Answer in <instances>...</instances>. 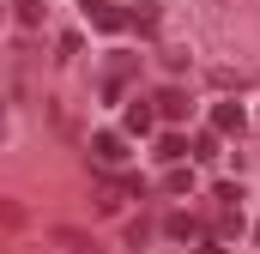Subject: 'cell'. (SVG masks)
<instances>
[{"mask_svg":"<svg viewBox=\"0 0 260 254\" xmlns=\"http://www.w3.org/2000/svg\"><path fill=\"white\" fill-rule=\"evenodd\" d=\"M12 12H18V24H24V30H37V24H43V0H12Z\"/></svg>","mask_w":260,"mask_h":254,"instance_id":"cell-10","label":"cell"},{"mask_svg":"<svg viewBox=\"0 0 260 254\" xmlns=\"http://www.w3.org/2000/svg\"><path fill=\"white\" fill-rule=\"evenodd\" d=\"M55 242H61V248H73V254H97V248H91V236H85V230H73V224H61V230H55Z\"/></svg>","mask_w":260,"mask_h":254,"instance_id":"cell-8","label":"cell"},{"mask_svg":"<svg viewBox=\"0 0 260 254\" xmlns=\"http://www.w3.org/2000/svg\"><path fill=\"white\" fill-rule=\"evenodd\" d=\"M85 18H91L97 30H109V37L127 24V12H121V6H109V0H85Z\"/></svg>","mask_w":260,"mask_h":254,"instance_id":"cell-1","label":"cell"},{"mask_svg":"<svg viewBox=\"0 0 260 254\" xmlns=\"http://www.w3.org/2000/svg\"><path fill=\"white\" fill-rule=\"evenodd\" d=\"M157 157H164V164L188 157V133H182V127H164V133H157Z\"/></svg>","mask_w":260,"mask_h":254,"instance_id":"cell-5","label":"cell"},{"mask_svg":"<svg viewBox=\"0 0 260 254\" xmlns=\"http://www.w3.org/2000/svg\"><path fill=\"white\" fill-rule=\"evenodd\" d=\"M151 115H176V121H182V115H188V91H182V85H164L157 103H151Z\"/></svg>","mask_w":260,"mask_h":254,"instance_id":"cell-3","label":"cell"},{"mask_svg":"<svg viewBox=\"0 0 260 254\" xmlns=\"http://www.w3.org/2000/svg\"><path fill=\"white\" fill-rule=\"evenodd\" d=\"M218 206H242V188L236 182H218Z\"/></svg>","mask_w":260,"mask_h":254,"instance_id":"cell-14","label":"cell"},{"mask_svg":"<svg viewBox=\"0 0 260 254\" xmlns=\"http://www.w3.org/2000/svg\"><path fill=\"white\" fill-rule=\"evenodd\" d=\"M164 230H170L176 242H194V236H200V224H194V218H182V212H170V218H164Z\"/></svg>","mask_w":260,"mask_h":254,"instance_id":"cell-9","label":"cell"},{"mask_svg":"<svg viewBox=\"0 0 260 254\" xmlns=\"http://www.w3.org/2000/svg\"><path fill=\"white\" fill-rule=\"evenodd\" d=\"M24 224V206L18 200H0V230H18Z\"/></svg>","mask_w":260,"mask_h":254,"instance_id":"cell-11","label":"cell"},{"mask_svg":"<svg viewBox=\"0 0 260 254\" xmlns=\"http://www.w3.org/2000/svg\"><path fill=\"white\" fill-rule=\"evenodd\" d=\"M164 188H170V194H194V176H188V170H170V182H164Z\"/></svg>","mask_w":260,"mask_h":254,"instance_id":"cell-13","label":"cell"},{"mask_svg":"<svg viewBox=\"0 0 260 254\" xmlns=\"http://www.w3.org/2000/svg\"><path fill=\"white\" fill-rule=\"evenodd\" d=\"M188 151H194L200 164H212V157H218V139H212V133H206V139H188Z\"/></svg>","mask_w":260,"mask_h":254,"instance_id":"cell-12","label":"cell"},{"mask_svg":"<svg viewBox=\"0 0 260 254\" xmlns=\"http://www.w3.org/2000/svg\"><path fill=\"white\" fill-rule=\"evenodd\" d=\"M212 127L218 133H248V109L242 103H212Z\"/></svg>","mask_w":260,"mask_h":254,"instance_id":"cell-2","label":"cell"},{"mask_svg":"<svg viewBox=\"0 0 260 254\" xmlns=\"http://www.w3.org/2000/svg\"><path fill=\"white\" fill-rule=\"evenodd\" d=\"M91 151H97L103 164H121V157H127V133H91Z\"/></svg>","mask_w":260,"mask_h":254,"instance_id":"cell-4","label":"cell"},{"mask_svg":"<svg viewBox=\"0 0 260 254\" xmlns=\"http://www.w3.org/2000/svg\"><path fill=\"white\" fill-rule=\"evenodd\" d=\"M151 242V224H127V248H145Z\"/></svg>","mask_w":260,"mask_h":254,"instance_id":"cell-15","label":"cell"},{"mask_svg":"<svg viewBox=\"0 0 260 254\" xmlns=\"http://www.w3.org/2000/svg\"><path fill=\"white\" fill-rule=\"evenodd\" d=\"M121 121H127V133H151L157 115H151V103H127V115H121Z\"/></svg>","mask_w":260,"mask_h":254,"instance_id":"cell-7","label":"cell"},{"mask_svg":"<svg viewBox=\"0 0 260 254\" xmlns=\"http://www.w3.org/2000/svg\"><path fill=\"white\" fill-rule=\"evenodd\" d=\"M127 18H133V30H139V37H157V24H164V12H157V0H139V6H133Z\"/></svg>","mask_w":260,"mask_h":254,"instance_id":"cell-6","label":"cell"}]
</instances>
